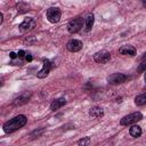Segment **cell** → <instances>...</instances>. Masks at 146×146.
Listing matches in <instances>:
<instances>
[{"label":"cell","mask_w":146,"mask_h":146,"mask_svg":"<svg viewBox=\"0 0 146 146\" xmlns=\"http://www.w3.org/2000/svg\"><path fill=\"white\" fill-rule=\"evenodd\" d=\"M26 121H27V119L25 115H17L3 124V131L6 133H11V132L21 129L22 127H24L26 124Z\"/></svg>","instance_id":"cell-1"},{"label":"cell","mask_w":146,"mask_h":146,"mask_svg":"<svg viewBox=\"0 0 146 146\" xmlns=\"http://www.w3.org/2000/svg\"><path fill=\"white\" fill-rule=\"evenodd\" d=\"M143 119V114L140 112H135V113H131L129 115H125L121 119L120 123L122 125H129V124H132V123H136L138 121H140Z\"/></svg>","instance_id":"cell-2"},{"label":"cell","mask_w":146,"mask_h":146,"mask_svg":"<svg viewBox=\"0 0 146 146\" xmlns=\"http://www.w3.org/2000/svg\"><path fill=\"white\" fill-rule=\"evenodd\" d=\"M35 25H36L35 18H33V17H27V18H25V19L21 23V25H19V31L23 32V33H24V32H29V31H31L32 29H34Z\"/></svg>","instance_id":"cell-3"},{"label":"cell","mask_w":146,"mask_h":146,"mask_svg":"<svg viewBox=\"0 0 146 146\" xmlns=\"http://www.w3.org/2000/svg\"><path fill=\"white\" fill-rule=\"evenodd\" d=\"M82 24H83L82 18L81 17H75L72 21H70V23L67 24V31L70 33H76L78 31L81 30Z\"/></svg>","instance_id":"cell-4"},{"label":"cell","mask_w":146,"mask_h":146,"mask_svg":"<svg viewBox=\"0 0 146 146\" xmlns=\"http://www.w3.org/2000/svg\"><path fill=\"white\" fill-rule=\"evenodd\" d=\"M128 79H129V76L123 73H114L107 78V82L110 84H120V83L125 82Z\"/></svg>","instance_id":"cell-5"},{"label":"cell","mask_w":146,"mask_h":146,"mask_svg":"<svg viewBox=\"0 0 146 146\" xmlns=\"http://www.w3.org/2000/svg\"><path fill=\"white\" fill-rule=\"evenodd\" d=\"M60 16H62V13L58 8H49L47 10V18L50 23H57L59 19H60Z\"/></svg>","instance_id":"cell-6"},{"label":"cell","mask_w":146,"mask_h":146,"mask_svg":"<svg viewBox=\"0 0 146 146\" xmlns=\"http://www.w3.org/2000/svg\"><path fill=\"white\" fill-rule=\"evenodd\" d=\"M111 59V54L106 50H102V51H98L94 55V60L96 63H99V64H104V63H107L108 60Z\"/></svg>","instance_id":"cell-7"},{"label":"cell","mask_w":146,"mask_h":146,"mask_svg":"<svg viewBox=\"0 0 146 146\" xmlns=\"http://www.w3.org/2000/svg\"><path fill=\"white\" fill-rule=\"evenodd\" d=\"M31 96H32V94H31L30 91H29V92L26 91V92H24V94L19 95L18 97H16V98L14 99L13 104H14L15 106H21V105H24V104H26V103L30 100Z\"/></svg>","instance_id":"cell-8"},{"label":"cell","mask_w":146,"mask_h":146,"mask_svg":"<svg viewBox=\"0 0 146 146\" xmlns=\"http://www.w3.org/2000/svg\"><path fill=\"white\" fill-rule=\"evenodd\" d=\"M66 48L68 51L71 52H76V51H80L82 49V42L80 40H76V39H73L71 41L67 42L66 44Z\"/></svg>","instance_id":"cell-9"},{"label":"cell","mask_w":146,"mask_h":146,"mask_svg":"<svg viewBox=\"0 0 146 146\" xmlns=\"http://www.w3.org/2000/svg\"><path fill=\"white\" fill-rule=\"evenodd\" d=\"M42 63H43L42 68L36 73V76H38V78H40V79L46 78V76L48 75V73L50 72V68H51V64H50V62H49L48 59H43V60H42Z\"/></svg>","instance_id":"cell-10"},{"label":"cell","mask_w":146,"mask_h":146,"mask_svg":"<svg viewBox=\"0 0 146 146\" xmlns=\"http://www.w3.org/2000/svg\"><path fill=\"white\" fill-rule=\"evenodd\" d=\"M119 52L121 55H129V56H133L136 55V48L132 47V46H129V44H125V46H122L120 49H119Z\"/></svg>","instance_id":"cell-11"},{"label":"cell","mask_w":146,"mask_h":146,"mask_svg":"<svg viewBox=\"0 0 146 146\" xmlns=\"http://www.w3.org/2000/svg\"><path fill=\"white\" fill-rule=\"evenodd\" d=\"M89 115H90L91 117L98 119V117H102V116L104 115V111H103L102 107H99V106H95V107L90 108V111H89Z\"/></svg>","instance_id":"cell-12"},{"label":"cell","mask_w":146,"mask_h":146,"mask_svg":"<svg viewBox=\"0 0 146 146\" xmlns=\"http://www.w3.org/2000/svg\"><path fill=\"white\" fill-rule=\"evenodd\" d=\"M66 104V100L64 98H58V99H55L51 104H50V110L51 111H56L58 108H60L62 106H64Z\"/></svg>","instance_id":"cell-13"},{"label":"cell","mask_w":146,"mask_h":146,"mask_svg":"<svg viewBox=\"0 0 146 146\" xmlns=\"http://www.w3.org/2000/svg\"><path fill=\"white\" fill-rule=\"evenodd\" d=\"M94 15L92 14H89L86 18H84V26H86V31L88 32V31H90L91 30V27H92V25H94Z\"/></svg>","instance_id":"cell-14"},{"label":"cell","mask_w":146,"mask_h":146,"mask_svg":"<svg viewBox=\"0 0 146 146\" xmlns=\"http://www.w3.org/2000/svg\"><path fill=\"white\" fill-rule=\"evenodd\" d=\"M135 104H136L137 106H143V105H146V92L138 95V96L135 98Z\"/></svg>","instance_id":"cell-15"},{"label":"cell","mask_w":146,"mask_h":146,"mask_svg":"<svg viewBox=\"0 0 146 146\" xmlns=\"http://www.w3.org/2000/svg\"><path fill=\"white\" fill-rule=\"evenodd\" d=\"M129 133L132 136V137H139L141 135V128L139 125H132L129 130Z\"/></svg>","instance_id":"cell-16"},{"label":"cell","mask_w":146,"mask_h":146,"mask_svg":"<svg viewBox=\"0 0 146 146\" xmlns=\"http://www.w3.org/2000/svg\"><path fill=\"white\" fill-rule=\"evenodd\" d=\"M17 10H18L19 13H24V11L29 10V6H26V5H24V3H18V5H17Z\"/></svg>","instance_id":"cell-17"},{"label":"cell","mask_w":146,"mask_h":146,"mask_svg":"<svg viewBox=\"0 0 146 146\" xmlns=\"http://www.w3.org/2000/svg\"><path fill=\"white\" fill-rule=\"evenodd\" d=\"M90 144V138L89 137H84V138H82V139H80V140H78V145H89Z\"/></svg>","instance_id":"cell-18"},{"label":"cell","mask_w":146,"mask_h":146,"mask_svg":"<svg viewBox=\"0 0 146 146\" xmlns=\"http://www.w3.org/2000/svg\"><path fill=\"white\" fill-rule=\"evenodd\" d=\"M146 71V59L145 60H143L140 64H139V66H138V72L140 73V72H145Z\"/></svg>","instance_id":"cell-19"},{"label":"cell","mask_w":146,"mask_h":146,"mask_svg":"<svg viewBox=\"0 0 146 146\" xmlns=\"http://www.w3.org/2000/svg\"><path fill=\"white\" fill-rule=\"evenodd\" d=\"M17 55H18V57H19V58H23V57H24V56L26 55V52H25L24 50H19Z\"/></svg>","instance_id":"cell-20"},{"label":"cell","mask_w":146,"mask_h":146,"mask_svg":"<svg viewBox=\"0 0 146 146\" xmlns=\"http://www.w3.org/2000/svg\"><path fill=\"white\" fill-rule=\"evenodd\" d=\"M9 56H10V58H11V59H14V58H16V57H17L18 55H17V54H15L14 51H11V52L9 54Z\"/></svg>","instance_id":"cell-21"},{"label":"cell","mask_w":146,"mask_h":146,"mask_svg":"<svg viewBox=\"0 0 146 146\" xmlns=\"http://www.w3.org/2000/svg\"><path fill=\"white\" fill-rule=\"evenodd\" d=\"M25 59H26L27 62H31V60H32V56H31V54H26V56H25Z\"/></svg>","instance_id":"cell-22"},{"label":"cell","mask_w":146,"mask_h":146,"mask_svg":"<svg viewBox=\"0 0 146 146\" xmlns=\"http://www.w3.org/2000/svg\"><path fill=\"white\" fill-rule=\"evenodd\" d=\"M2 18H3V15H2V14H0V24H2V21H3Z\"/></svg>","instance_id":"cell-23"},{"label":"cell","mask_w":146,"mask_h":146,"mask_svg":"<svg viewBox=\"0 0 146 146\" xmlns=\"http://www.w3.org/2000/svg\"><path fill=\"white\" fill-rule=\"evenodd\" d=\"M143 3H144V6L146 7V0H143Z\"/></svg>","instance_id":"cell-24"},{"label":"cell","mask_w":146,"mask_h":146,"mask_svg":"<svg viewBox=\"0 0 146 146\" xmlns=\"http://www.w3.org/2000/svg\"><path fill=\"white\" fill-rule=\"evenodd\" d=\"M145 82H146V73H145Z\"/></svg>","instance_id":"cell-25"}]
</instances>
